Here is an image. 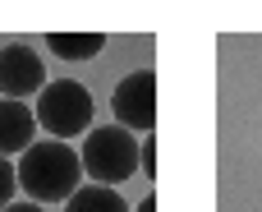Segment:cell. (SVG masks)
<instances>
[{
    "instance_id": "obj_1",
    "label": "cell",
    "mask_w": 262,
    "mask_h": 212,
    "mask_svg": "<svg viewBox=\"0 0 262 212\" xmlns=\"http://www.w3.org/2000/svg\"><path fill=\"white\" fill-rule=\"evenodd\" d=\"M14 180H18V189H23L32 203H64V199L78 189V180H83V162H78V152H74L69 143H60V139H37V143L18 157Z\"/></svg>"
},
{
    "instance_id": "obj_2",
    "label": "cell",
    "mask_w": 262,
    "mask_h": 212,
    "mask_svg": "<svg viewBox=\"0 0 262 212\" xmlns=\"http://www.w3.org/2000/svg\"><path fill=\"white\" fill-rule=\"evenodd\" d=\"M83 176H92V185H124L129 176H138V139L120 125H101V129H88L83 139Z\"/></svg>"
},
{
    "instance_id": "obj_12",
    "label": "cell",
    "mask_w": 262,
    "mask_h": 212,
    "mask_svg": "<svg viewBox=\"0 0 262 212\" xmlns=\"http://www.w3.org/2000/svg\"><path fill=\"white\" fill-rule=\"evenodd\" d=\"M138 212H157V194H147V199L138 203Z\"/></svg>"
},
{
    "instance_id": "obj_3",
    "label": "cell",
    "mask_w": 262,
    "mask_h": 212,
    "mask_svg": "<svg viewBox=\"0 0 262 212\" xmlns=\"http://www.w3.org/2000/svg\"><path fill=\"white\" fill-rule=\"evenodd\" d=\"M32 120H37L51 139L69 143L74 134L92 129V92H88L78 79H55V83H46V88L37 92Z\"/></svg>"
},
{
    "instance_id": "obj_4",
    "label": "cell",
    "mask_w": 262,
    "mask_h": 212,
    "mask_svg": "<svg viewBox=\"0 0 262 212\" xmlns=\"http://www.w3.org/2000/svg\"><path fill=\"white\" fill-rule=\"evenodd\" d=\"M111 106H115V120H120V129H138L143 139L157 129V74L152 69H134V74H124L120 83H115V97H111Z\"/></svg>"
},
{
    "instance_id": "obj_6",
    "label": "cell",
    "mask_w": 262,
    "mask_h": 212,
    "mask_svg": "<svg viewBox=\"0 0 262 212\" xmlns=\"http://www.w3.org/2000/svg\"><path fill=\"white\" fill-rule=\"evenodd\" d=\"M37 143V120H32V106L28 102H9V97H0V157H9V152H28Z\"/></svg>"
},
{
    "instance_id": "obj_9",
    "label": "cell",
    "mask_w": 262,
    "mask_h": 212,
    "mask_svg": "<svg viewBox=\"0 0 262 212\" xmlns=\"http://www.w3.org/2000/svg\"><path fill=\"white\" fill-rule=\"evenodd\" d=\"M138 171H143L147 180H157V134H147V139L138 143Z\"/></svg>"
},
{
    "instance_id": "obj_5",
    "label": "cell",
    "mask_w": 262,
    "mask_h": 212,
    "mask_svg": "<svg viewBox=\"0 0 262 212\" xmlns=\"http://www.w3.org/2000/svg\"><path fill=\"white\" fill-rule=\"evenodd\" d=\"M46 88V65H41V55L32 51V46H23V42H9L5 51H0V92L9 97V102H23V97H32V92H41Z\"/></svg>"
},
{
    "instance_id": "obj_7",
    "label": "cell",
    "mask_w": 262,
    "mask_h": 212,
    "mask_svg": "<svg viewBox=\"0 0 262 212\" xmlns=\"http://www.w3.org/2000/svg\"><path fill=\"white\" fill-rule=\"evenodd\" d=\"M106 32H46V51L60 60H92L101 55Z\"/></svg>"
},
{
    "instance_id": "obj_11",
    "label": "cell",
    "mask_w": 262,
    "mask_h": 212,
    "mask_svg": "<svg viewBox=\"0 0 262 212\" xmlns=\"http://www.w3.org/2000/svg\"><path fill=\"white\" fill-rule=\"evenodd\" d=\"M0 212H46V208H41V203H5Z\"/></svg>"
},
{
    "instance_id": "obj_10",
    "label": "cell",
    "mask_w": 262,
    "mask_h": 212,
    "mask_svg": "<svg viewBox=\"0 0 262 212\" xmlns=\"http://www.w3.org/2000/svg\"><path fill=\"white\" fill-rule=\"evenodd\" d=\"M14 189H18V180H14V166H9V157H0V208L14 199Z\"/></svg>"
},
{
    "instance_id": "obj_8",
    "label": "cell",
    "mask_w": 262,
    "mask_h": 212,
    "mask_svg": "<svg viewBox=\"0 0 262 212\" xmlns=\"http://www.w3.org/2000/svg\"><path fill=\"white\" fill-rule=\"evenodd\" d=\"M64 212H129V203L106 185H78L64 199Z\"/></svg>"
}]
</instances>
